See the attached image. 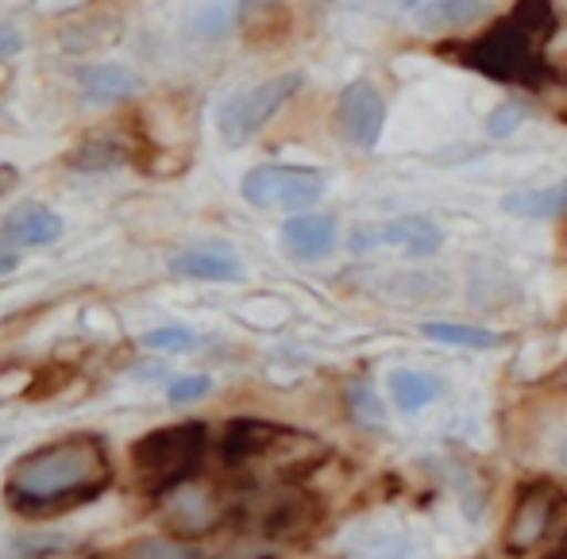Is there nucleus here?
Wrapping results in <instances>:
<instances>
[{
  "label": "nucleus",
  "instance_id": "c756f323",
  "mask_svg": "<svg viewBox=\"0 0 567 559\" xmlns=\"http://www.w3.org/2000/svg\"><path fill=\"white\" fill-rule=\"evenodd\" d=\"M0 447H4V436H0Z\"/></svg>",
  "mask_w": 567,
  "mask_h": 559
},
{
  "label": "nucleus",
  "instance_id": "412c9836",
  "mask_svg": "<svg viewBox=\"0 0 567 559\" xmlns=\"http://www.w3.org/2000/svg\"><path fill=\"white\" fill-rule=\"evenodd\" d=\"M348 410H351V417H355L359 425H367V428H379L382 421H386V413H382L379 397H374L367 386H351L348 390Z\"/></svg>",
  "mask_w": 567,
  "mask_h": 559
},
{
  "label": "nucleus",
  "instance_id": "f03ea898",
  "mask_svg": "<svg viewBox=\"0 0 567 559\" xmlns=\"http://www.w3.org/2000/svg\"><path fill=\"white\" fill-rule=\"evenodd\" d=\"M556 35L553 0H517V8L491 28H483L467 43H455V59L478 74L525 90H545L553 82L548 70V43Z\"/></svg>",
  "mask_w": 567,
  "mask_h": 559
},
{
  "label": "nucleus",
  "instance_id": "6ab92c4d",
  "mask_svg": "<svg viewBox=\"0 0 567 559\" xmlns=\"http://www.w3.org/2000/svg\"><path fill=\"white\" fill-rule=\"evenodd\" d=\"M105 559H202V552L182 540H135V545L120 548Z\"/></svg>",
  "mask_w": 567,
  "mask_h": 559
},
{
  "label": "nucleus",
  "instance_id": "f3484780",
  "mask_svg": "<svg viewBox=\"0 0 567 559\" xmlns=\"http://www.w3.org/2000/svg\"><path fill=\"white\" fill-rule=\"evenodd\" d=\"M491 12L486 0H436V4L421 8V23L425 28H463V23H475Z\"/></svg>",
  "mask_w": 567,
  "mask_h": 559
},
{
  "label": "nucleus",
  "instance_id": "cd10ccee",
  "mask_svg": "<svg viewBox=\"0 0 567 559\" xmlns=\"http://www.w3.org/2000/svg\"><path fill=\"white\" fill-rule=\"evenodd\" d=\"M398 4H402V8H417L421 0H398Z\"/></svg>",
  "mask_w": 567,
  "mask_h": 559
},
{
  "label": "nucleus",
  "instance_id": "a211bd4d",
  "mask_svg": "<svg viewBox=\"0 0 567 559\" xmlns=\"http://www.w3.org/2000/svg\"><path fill=\"white\" fill-rule=\"evenodd\" d=\"M429 335V340L436 343H452V348H494L498 343V335L486 332V329H475V324H452V321H429L425 329H421Z\"/></svg>",
  "mask_w": 567,
  "mask_h": 559
},
{
  "label": "nucleus",
  "instance_id": "b1692460",
  "mask_svg": "<svg viewBox=\"0 0 567 559\" xmlns=\"http://www.w3.org/2000/svg\"><path fill=\"white\" fill-rule=\"evenodd\" d=\"M23 51V31L16 23H0V62L16 59Z\"/></svg>",
  "mask_w": 567,
  "mask_h": 559
},
{
  "label": "nucleus",
  "instance_id": "1a4fd4ad",
  "mask_svg": "<svg viewBox=\"0 0 567 559\" xmlns=\"http://www.w3.org/2000/svg\"><path fill=\"white\" fill-rule=\"evenodd\" d=\"M556 490L548 483H533L517 494V506L509 514L506 525V548L509 552H529L533 545H540V537L548 532L556 517Z\"/></svg>",
  "mask_w": 567,
  "mask_h": 559
},
{
  "label": "nucleus",
  "instance_id": "6e6552de",
  "mask_svg": "<svg viewBox=\"0 0 567 559\" xmlns=\"http://www.w3.org/2000/svg\"><path fill=\"white\" fill-rule=\"evenodd\" d=\"M163 517L182 537H202V532L217 529L220 517H225V506H220V498L209 486L182 483L163 498Z\"/></svg>",
  "mask_w": 567,
  "mask_h": 559
},
{
  "label": "nucleus",
  "instance_id": "a878e982",
  "mask_svg": "<svg viewBox=\"0 0 567 559\" xmlns=\"http://www.w3.org/2000/svg\"><path fill=\"white\" fill-rule=\"evenodd\" d=\"M548 559H567V537L560 540V545H556V552H553V556H548Z\"/></svg>",
  "mask_w": 567,
  "mask_h": 559
},
{
  "label": "nucleus",
  "instance_id": "20e7f679",
  "mask_svg": "<svg viewBox=\"0 0 567 559\" xmlns=\"http://www.w3.org/2000/svg\"><path fill=\"white\" fill-rule=\"evenodd\" d=\"M301 90V74H278L267 82L251 85V90L231 93L225 105L217 108V132L228 147H244L247 139L262 132L270 120L278 116V108Z\"/></svg>",
  "mask_w": 567,
  "mask_h": 559
},
{
  "label": "nucleus",
  "instance_id": "4468645a",
  "mask_svg": "<svg viewBox=\"0 0 567 559\" xmlns=\"http://www.w3.org/2000/svg\"><path fill=\"white\" fill-rule=\"evenodd\" d=\"M0 239L12 247H51L62 239V217L47 205H23L0 224Z\"/></svg>",
  "mask_w": 567,
  "mask_h": 559
},
{
  "label": "nucleus",
  "instance_id": "39448f33",
  "mask_svg": "<svg viewBox=\"0 0 567 559\" xmlns=\"http://www.w3.org/2000/svg\"><path fill=\"white\" fill-rule=\"evenodd\" d=\"M247 205L255 209H309L324 197V174L313 166H290V163H267L247 170L239 186Z\"/></svg>",
  "mask_w": 567,
  "mask_h": 559
},
{
  "label": "nucleus",
  "instance_id": "4be33fe9",
  "mask_svg": "<svg viewBox=\"0 0 567 559\" xmlns=\"http://www.w3.org/2000/svg\"><path fill=\"white\" fill-rule=\"evenodd\" d=\"M209 390H213L209 374H182V379H174L171 386H166V397H171L174 405H189V402H202Z\"/></svg>",
  "mask_w": 567,
  "mask_h": 559
},
{
  "label": "nucleus",
  "instance_id": "9d476101",
  "mask_svg": "<svg viewBox=\"0 0 567 559\" xmlns=\"http://www.w3.org/2000/svg\"><path fill=\"white\" fill-rule=\"evenodd\" d=\"M171 270L178 278L194 282H244V262L228 244H194L171 259Z\"/></svg>",
  "mask_w": 567,
  "mask_h": 559
},
{
  "label": "nucleus",
  "instance_id": "0eeeda50",
  "mask_svg": "<svg viewBox=\"0 0 567 559\" xmlns=\"http://www.w3.org/2000/svg\"><path fill=\"white\" fill-rule=\"evenodd\" d=\"M379 244L402 247V251L413 255V259H425V255L441 251L444 231L429 217H402V220H390V224H359V228L351 231V247H355V251H371V247H379Z\"/></svg>",
  "mask_w": 567,
  "mask_h": 559
},
{
  "label": "nucleus",
  "instance_id": "7ed1b4c3",
  "mask_svg": "<svg viewBox=\"0 0 567 559\" xmlns=\"http://www.w3.org/2000/svg\"><path fill=\"white\" fill-rule=\"evenodd\" d=\"M209 447V433L202 421H186V425L155 428V433L140 436L132 447V467L147 490L171 494L174 486L194 483L197 467Z\"/></svg>",
  "mask_w": 567,
  "mask_h": 559
},
{
  "label": "nucleus",
  "instance_id": "2eb2a0df",
  "mask_svg": "<svg viewBox=\"0 0 567 559\" xmlns=\"http://www.w3.org/2000/svg\"><path fill=\"white\" fill-rule=\"evenodd\" d=\"M386 390H390V397H394L398 410L417 413V410H425V405H433L444 386L436 374L417 371V366H402V371H390Z\"/></svg>",
  "mask_w": 567,
  "mask_h": 559
},
{
  "label": "nucleus",
  "instance_id": "5701e85b",
  "mask_svg": "<svg viewBox=\"0 0 567 559\" xmlns=\"http://www.w3.org/2000/svg\"><path fill=\"white\" fill-rule=\"evenodd\" d=\"M522 120H525V108L514 105V101H506V105H498L491 112V120H486V132L498 139V135H509L514 127H522Z\"/></svg>",
  "mask_w": 567,
  "mask_h": 559
},
{
  "label": "nucleus",
  "instance_id": "bb28decb",
  "mask_svg": "<svg viewBox=\"0 0 567 559\" xmlns=\"http://www.w3.org/2000/svg\"><path fill=\"white\" fill-rule=\"evenodd\" d=\"M560 463L567 467V436H564V444H560Z\"/></svg>",
  "mask_w": 567,
  "mask_h": 559
},
{
  "label": "nucleus",
  "instance_id": "393cba45",
  "mask_svg": "<svg viewBox=\"0 0 567 559\" xmlns=\"http://www.w3.org/2000/svg\"><path fill=\"white\" fill-rule=\"evenodd\" d=\"M20 262V247H12L8 239H0V275H12Z\"/></svg>",
  "mask_w": 567,
  "mask_h": 559
},
{
  "label": "nucleus",
  "instance_id": "9b49d317",
  "mask_svg": "<svg viewBox=\"0 0 567 559\" xmlns=\"http://www.w3.org/2000/svg\"><path fill=\"white\" fill-rule=\"evenodd\" d=\"M286 428L270 425V421H255V417H244V421H231L220 436V459L228 467H244V463H255L262 455H270L278 444L286 441Z\"/></svg>",
  "mask_w": 567,
  "mask_h": 559
},
{
  "label": "nucleus",
  "instance_id": "aec40b11",
  "mask_svg": "<svg viewBox=\"0 0 567 559\" xmlns=\"http://www.w3.org/2000/svg\"><path fill=\"white\" fill-rule=\"evenodd\" d=\"M143 348L166 351V355H186V351L197 348V335L189 329H182V324H166V329L143 332Z\"/></svg>",
  "mask_w": 567,
  "mask_h": 559
},
{
  "label": "nucleus",
  "instance_id": "f257e3e1",
  "mask_svg": "<svg viewBox=\"0 0 567 559\" xmlns=\"http://www.w3.org/2000/svg\"><path fill=\"white\" fill-rule=\"evenodd\" d=\"M113 478L109 452L97 436H62L12 463L8 501L23 514H51L97 498Z\"/></svg>",
  "mask_w": 567,
  "mask_h": 559
},
{
  "label": "nucleus",
  "instance_id": "ddd939ff",
  "mask_svg": "<svg viewBox=\"0 0 567 559\" xmlns=\"http://www.w3.org/2000/svg\"><path fill=\"white\" fill-rule=\"evenodd\" d=\"M78 85H82V97L93 105H120V101L143 93V77L132 66H120V62H93V66L78 70Z\"/></svg>",
  "mask_w": 567,
  "mask_h": 559
},
{
  "label": "nucleus",
  "instance_id": "f8f14e48",
  "mask_svg": "<svg viewBox=\"0 0 567 559\" xmlns=\"http://www.w3.org/2000/svg\"><path fill=\"white\" fill-rule=\"evenodd\" d=\"M282 247L301 262L329 259L337 247V220L324 213H298L282 224Z\"/></svg>",
  "mask_w": 567,
  "mask_h": 559
},
{
  "label": "nucleus",
  "instance_id": "423d86ee",
  "mask_svg": "<svg viewBox=\"0 0 567 559\" xmlns=\"http://www.w3.org/2000/svg\"><path fill=\"white\" fill-rule=\"evenodd\" d=\"M337 127L351 147L371 151L382 139V127H386V101H382L379 85L351 82L337 101Z\"/></svg>",
  "mask_w": 567,
  "mask_h": 559
},
{
  "label": "nucleus",
  "instance_id": "dca6fc26",
  "mask_svg": "<svg viewBox=\"0 0 567 559\" xmlns=\"http://www.w3.org/2000/svg\"><path fill=\"white\" fill-rule=\"evenodd\" d=\"M502 209L509 217H525V220H548L567 213V182L548 189H514V194L502 197Z\"/></svg>",
  "mask_w": 567,
  "mask_h": 559
},
{
  "label": "nucleus",
  "instance_id": "c85d7f7f",
  "mask_svg": "<svg viewBox=\"0 0 567 559\" xmlns=\"http://www.w3.org/2000/svg\"><path fill=\"white\" fill-rule=\"evenodd\" d=\"M560 120H567V108H564V112H560Z\"/></svg>",
  "mask_w": 567,
  "mask_h": 559
}]
</instances>
